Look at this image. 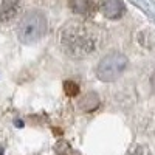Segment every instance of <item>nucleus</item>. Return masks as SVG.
<instances>
[{
    "instance_id": "1a4fd4ad",
    "label": "nucleus",
    "mask_w": 155,
    "mask_h": 155,
    "mask_svg": "<svg viewBox=\"0 0 155 155\" xmlns=\"http://www.w3.org/2000/svg\"><path fill=\"white\" fill-rule=\"evenodd\" d=\"M150 87H152V92H153V95H155V71H153L152 76H150Z\"/></svg>"
},
{
    "instance_id": "7ed1b4c3",
    "label": "nucleus",
    "mask_w": 155,
    "mask_h": 155,
    "mask_svg": "<svg viewBox=\"0 0 155 155\" xmlns=\"http://www.w3.org/2000/svg\"><path fill=\"white\" fill-rule=\"evenodd\" d=\"M127 67V59L120 53H110L104 56L96 65V76L99 81L110 82L121 76Z\"/></svg>"
},
{
    "instance_id": "0eeeda50",
    "label": "nucleus",
    "mask_w": 155,
    "mask_h": 155,
    "mask_svg": "<svg viewBox=\"0 0 155 155\" xmlns=\"http://www.w3.org/2000/svg\"><path fill=\"white\" fill-rule=\"evenodd\" d=\"M99 107V98L96 93H87L85 96L81 98L79 101V109L85 113H90Z\"/></svg>"
},
{
    "instance_id": "f257e3e1",
    "label": "nucleus",
    "mask_w": 155,
    "mask_h": 155,
    "mask_svg": "<svg viewBox=\"0 0 155 155\" xmlns=\"http://www.w3.org/2000/svg\"><path fill=\"white\" fill-rule=\"evenodd\" d=\"M101 44L96 27L84 20H68L59 31V45L71 59H84L92 56Z\"/></svg>"
},
{
    "instance_id": "39448f33",
    "label": "nucleus",
    "mask_w": 155,
    "mask_h": 155,
    "mask_svg": "<svg viewBox=\"0 0 155 155\" xmlns=\"http://www.w3.org/2000/svg\"><path fill=\"white\" fill-rule=\"evenodd\" d=\"M101 11L107 19H120L124 14L126 8L121 0H102Z\"/></svg>"
},
{
    "instance_id": "f03ea898",
    "label": "nucleus",
    "mask_w": 155,
    "mask_h": 155,
    "mask_svg": "<svg viewBox=\"0 0 155 155\" xmlns=\"http://www.w3.org/2000/svg\"><path fill=\"white\" fill-rule=\"evenodd\" d=\"M48 28L47 17L42 11L31 9L25 12L17 25V37L22 44H36L45 36Z\"/></svg>"
},
{
    "instance_id": "6e6552de",
    "label": "nucleus",
    "mask_w": 155,
    "mask_h": 155,
    "mask_svg": "<svg viewBox=\"0 0 155 155\" xmlns=\"http://www.w3.org/2000/svg\"><path fill=\"white\" fill-rule=\"evenodd\" d=\"M64 92H65L68 96H76L79 93V85L76 82H71V81H65L64 82Z\"/></svg>"
},
{
    "instance_id": "423d86ee",
    "label": "nucleus",
    "mask_w": 155,
    "mask_h": 155,
    "mask_svg": "<svg viewBox=\"0 0 155 155\" xmlns=\"http://www.w3.org/2000/svg\"><path fill=\"white\" fill-rule=\"evenodd\" d=\"M70 9L78 16L88 17L95 12V2L93 0H68Z\"/></svg>"
},
{
    "instance_id": "20e7f679",
    "label": "nucleus",
    "mask_w": 155,
    "mask_h": 155,
    "mask_svg": "<svg viewBox=\"0 0 155 155\" xmlns=\"http://www.w3.org/2000/svg\"><path fill=\"white\" fill-rule=\"evenodd\" d=\"M20 11V0H0V25L8 23Z\"/></svg>"
}]
</instances>
